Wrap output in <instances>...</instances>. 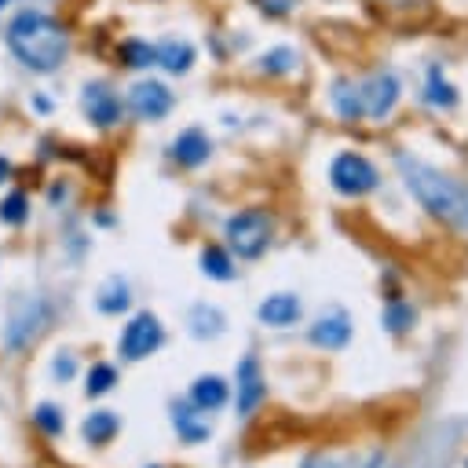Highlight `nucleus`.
I'll return each mask as SVG.
<instances>
[{"label":"nucleus","instance_id":"nucleus-23","mask_svg":"<svg viewBox=\"0 0 468 468\" xmlns=\"http://www.w3.org/2000/svg\"><path fill=\"white\" fill-rule=\"evenodd\" d=\"M30 219V198L23 190H12L5 201H0V223L8 227H23Z\"/></svg>","mask_w":468,"mask_h":468},{"label":"nucleus","instance_id":"nucleus-20","mask_svg":"<svg viewBox=\"0 0 468 468\" xmlns=\"http://www.w3.org/2000/svg\"><path fill=\"white\" fill-rule=\"evenodd\" d=\"M117 56H121V63L128 70H150V66H158V48L147 45V41H125L117 48Z\"/></svg>","mask_w":468,"mask_h":468},{"label":"nucleus","instance_id":"nucleus-18","mask_svg":"<svg viewBox=\"0 0 468 468\" xmlns=\"http://www.w3.org/2000/svg\"><path fill=\"white\" fill-rule=\"evenodd\" d=\"M128 304H132V290H128V282L125 279H107L103 282V290H99V300H96V308L103 311V315H121V311H128Z\"/></svg>","mask_w":468,"mask_h":468},{"label":"nucleus","instance_id":"nucleus-8","mask_svg":"<svg viewBox=\"0 0 468 468\" xmlns=\"http://www.w3.org/2000/svg\"><path fill=\"white\" fill-rule=\"evenodd\" d=\"M128 107H132V114L143 117V121H161V117L172 110V92H168L161 81H139V85H132V92H128Z\"/></svg>","mask_w":468,"mask_h":468},{"label":"nucleus","instance_id":"nucleus-17","mask_svg":"<svg viewBox=\"0 0 468 468\" xmlns=\"http://www.w3.org/2000/svg\"><path fill=\"white\" fill-rule=\"evenodd\" d=\"M81 432H85V439H88L92 446H107V443L121 432V421H117V413H114V410H96V413H88V417H85Z\"/></svg>","mask_w":468,"mask_h":468},{"label":"nucleus","instance_id":"nucleus-16","mask_svg":"<svg viewBox=\"0 0 468 468\" xmlns=\"http://www.w3.org/2000/svg\"><path fill=\"white\" fill-rule=\"evenodd\" d=\"M187 322H190V333L198 341H212V337H219L227 330V319H223V311L216 304H194Z\"/></svg>","mask_w":468,"mask_h":468},{"label":"nucleus","instance_id":"nucleus-13","mask_svg":"<svg viewBox=\"0 0 468 468\" xmlns=\"http://www.w3.org/2000/svg\"><path fill=\"white\" fill-rule=\"evenodd\" d=\"M172 424H176V432H179V439L183 443H205L209 435H212V421L205 417V410H198L194 402H179V406H172Z\"/></svg>","mask_w":468,"mask_h":468},{"label":"nucleus","instance_id":"nucleus-21","mask_svg":"<svg viewBox=\"0 0 468 468\" xmlns=\"http://www.w3.org/2000/svg\"><path fill=\"white\" fill-rule=\"evenodd\" d=\"M333 107L341 117L348 121H359L362 117V99H359V85H348V81H337L333 85Z\"/></svg>","mask_w":468,"mask_h":468},{"label":"nucleus","instance_id":"nucleus-1","mask_svg":"<svg viewBox=\"0 0 468 468\" xmlns=\"http://www.w3.org/2000/svg\"><path fill=\"white\" fill-rule=\"evenodd\" d=\"M8 48L15 52V59L26 70L52 74L66 59L70 37H66V30L52 15H45V12H19L8 23Z\"/></svg>","mask_w":468,"mask_h":468},{"label":"nucleus","instance_id":"nucleus-10","mask_svg":"<svg viewBox=\"0 0 468 468\" xmlns=\"http://www.w3.org/2000/svg\"><path fill=\"white\" fill-rule=\"evenodd\" d=\"M41 319H45V311H41V304L34 300V297H26V300H15L12 304V326H8V348H23V344H30L34 337H37V330H41Z\"/></svg>","mask_w":468,"mask_h":468},{"label":"nucleus","instance_id":"nucleus-15","mask_svg":"<svg viewBox=\"0 0 468 468\" xmlns=\"http://www.w3.org/2000/svg\"><path fill=\"white\" fill-rule=\"evenodd\" d=\"M227 395H230V388H227V381L216 377V373H205V377H198V381L190 384V402H194L198 410H205V413L219 410V406L227 402Z\"/></svg>","mask_w":468,"mask_h":468},{"label":"nucleus","instance_id":"nucleus-31","mask_svg":"<svg viewBox=\"0 0 468 468\" xmlns=\"http://www.w3.org/2000/svg\"><path fill=\"white\" fill-rule=\"evenodd\" d=\"M12 176V165H8V158H0V183H5Z\"/></svg>","mask_w":468,"mask_h":468},{"label":"nucleus","instance_id":"nucleus-3","mask_svg":"<svg viewBox=\"0 0 468 468\" xmlns=\"http://www.w3.org/2000/svg\"><path fill=\"white\" fill-rule=\"evenodd\" d=\"M271 242V216L264 209H246L227 219V246L242 260H260Z\"/></svg>","mask_w":468,"mask_h":468},{"label":"nucleus","instance_id":"nucleus-29","mask_svg":"<svg viewBox=\"0 0 468 468\" xmlns=\"http://www.w3.org/2000/svg\"><path fill=\"white\" fill-rule=\"evenodd\" d=\"M74 370H77L74 355H59V359L52 362V373H56V377H63V381H70V377H74Z\"/></svg>","mask_w":468,"mask_h":468},{"label":"nucleus","instance_id":"nucleus-2","mask_svg":"<svg viewBox=\"0 0 468 468\" xmlns=\"http://www.w3.org/2000/svg\"><path fill=\"white\" fill-rule=\"evenodd\" d=\"M399 168L406 176V187L410 194L439 219H453L461 212V190L453 179H446L439 168L424 165V161H413V158H399Z\"/></svg>","mask_w":468,"mask_h":468},{"label":"nucleus","instance_id":"nucleus-28","mask_svg":"<svg viewBox=\"0 0 468 468\" xmlns=\"http://www.w3.org/2000/svg\"><path fill=\"white\" fill-rule=\"evenodd\" d=\"M34 421H37L48 435H63V410H59L56 402H41V406L34 410Z\"/></svg>","mask_w":468,"mask_h":468},{"label":"nucleus","instance_id":"nucleus-14","mask_svg":"<svg viewBox=\"0 0 468 468\" xmlns=\"http://www.w3.org/2000/svg\"><path fill=\"white\" fill-rule=\"evenodd\" d=\"M209 154H212V143H209V136H205L201 128H187V132H179V136L172 139V158H176L183 168L205 165Z\"/></svg>","mask_w":468,"mask_h":468},{"label":"nucleus","instance_id":"nucleus-25","mask_svg":"<svg viewBox=\"0 0 468 468\" xmlns=\"http://www.w3.org/2000/svg\"><path fill=\"white\" fill-rule=\"evenodd\" d=\"M114 384H117V370H114V366H107V362H96V366L88 370V384H85V395H88V399H96V395H107Z\"/></svg>","mask_w":468,"mask_h":468},{"label":"nucleus","instance_id":"nucleus-19","mask_svg":"<svg viewBox=\"0 0 468 468\" xmlns=\"http://www.w3.org/2000/svg\"><path fill=\"white\" fill-rule=\"evenodd\" d=\"M190 63H194V48L187 41H176L172 37V41L158 45V66H165L168 74H187Z\"/></svg>","mask_w":468,"mask_h":468},{"label":"nucleus","instance_id":"nucleus-27","mask_svg":"<svg viewBox=\"0 0 468 468\" xmlns=\"http://www.w3.org/2000/svg\"><path fill=\"white\" fill-rule=\"evenodd\" d=\"M413 308H406V304H399V300H392L388 308H384V326L392 330V333H406L410 326H413Z\"/></svg>","mask_w":468,"mask_h":468},{"label":"nucleus","instance_id":"nucleus-26","mask_svg":"<svg viewBox=\"0 0 468 468\" xmlns=\"http://www.w3.org/2000/svg\"><path fill=\"white\" fill-rule=\"evenodd\" d=\"M260 70L264 74H290V70H297V52L293 48H271L260 59Z\"/></svg>","mask_w":468,"mask_h":468},{"label":"nucleus","instance_id":"nucleus-24","mask_svg":"<svg viewBox=\"0 0 468 468\" xmlns=\"http://www.w3.org/2000/svg\"><path fill=\"white\" fill-rule=\"evenodd\" d=\"M424 99H428L432 107H453V103H457V92H453L450 81H443V70H439V66L428 70V92H424Z\"/></svg>","mask_w":468,"mask_h":468},{"label":"nucleus","instance_id":"nucleus-4","mask_svg":"<svg viewBox=\"0 0 468 468\" xmlns=\"http://www.w3.org/2000/svg\"><path fill=\"white\" fill-rule=\"evenodd\" d=\"M330 179H333V187H337L344 198H362V194L377 190L381 172L373 168L370 158H362V154H355V150H344V154L333 158Z\"/></svg>","mask_w":468,"mask_h":468},{"label":"nucleus","instance_id":"nucleus-9","mask_svg":"<svg viewBox=\"0 0 468 468\" xmlns=\"http://www.w3.org/2000/svg\"><path fill=\"white\" fill-rule=\"evenodd\" d=\"M268 399V381L260 373V359L257 355H246L239 362V413H253L260 402Z\"/></svg>","mask_w":468,"mask_h":468},{"label":"nucleus","instance_id":"nucleus-5","mask_svg":"<svg viewBox=\"0 0 468 468\" xmlns=\"http://www.w3.org/2000/svg\"><path fill=\"white\" fill-rule=\"evenodd\" d=\"M161 341H165V330H161L158 315L139 311V315L125 326V333H121V355L132 359V362H139V359L154 355V351L161 348Z\"/></svg>","mask_w":468,"mask_h":468},{"label":"nucleus","instance_id":"nucleus-22","mask_svg":"<svg viewBox=\"0 0 468 468\" xmlns=\"http://www.w3.org/2000/svg\"><path fill=\"white\" fill-rule=\"evenodd\" d=\"M201 271H205L212 282H230V279H234V264H230V257H227L219 246H209V249L201 253Z\"/></svg>","mask_w":468,"mask_h":468},{"label":"nucleus","instance_id":"nucleus-7","mask_svg":"<svg viewBox=\"0 0 468 468\" xmlns=\"http://www.w3.org/2000/svg\"><path fill=\"white\" fill-rule=\"evenodd\" d=\"M351 333H355V326H351L348 311L333 308V311H326V315L308 330V341H311L315 348H322V351H344V348L351 344Z\"/></svg>","mask_w":468,"mask_h":468},{"label":"nucleus","instance_id":"nucleus-6","mask_svg":"<svg viewBox=\"0 0 468 468\" xmlns=\"http://www.w3.org/2000/svg\"><path fill=\"white\" fill-rule=\"evenodd\" d=\"M359 99H362V117H373V121L388 117L395 110V103H399L395 74H373L370 81H362L359 85Z\"/></svg>","mask_w":468,"mask_h":468},{"label":"nucleus","instance_id":"nucleus-30","mask_svg":"<svg viewBox=\"0 0 468 468\" xmlns=\"http://www.w3.org/2000/svg\"><path fill=\"white\" fill-rule=\"evenodd\" d=\"M290 5H293V0H260V8H264V12H275V15L290 12Z\"/></svg>","mask_w":468,"mask_h":468},{"label":"nucleus","instance_id":"nucleus-12","mask_svg":"<svg viewBox=\"0 0 468 468\" xmlns=\"http://www.w3.org/2000/svg\"><path fill=\"white\" fill-rule=\"evenodd\" d=\"M300 315H304V304H300V297H293V293H275V297H268V300L257 308V319H260L264 326H275V330H286V326L300 322Z\"/></svg>","mask_w":468,"mask_h":468},{"label":"nucleus","instance_id":"nucleus-32","mask_svg":"<svg viewBox=\"0 0 468 468\" xmlns=\"http://www.w3.org/2000/svg\"><path fill=\"white\" fill-rule=\"evenodd\" d=\"M8 5H12V0H0V12H5V8H8Z\"/></svg>","mask_w":468,"mask_h":468},{"label":"nucleus","instance_id":"nucleus-11","mask_svg":"<svg viewBox=\"0 0 468 468\" xmlns=\"http://www.w3.org/2000/svg\"><path fill=\"white\" fill-rule=\"evenodd\" d=\"M81 107H85L88 121H96V125H103V128H110V125L121 121V99H117L107 85H88L85 96H81Z\"/></svg>","mask_w":468,"mask_h":468}]
</instances>
